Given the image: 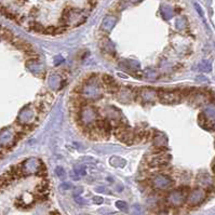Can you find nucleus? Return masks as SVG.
<instances>
[{
  "label": "nucleus",
  "instance_id": "f257e3e1",
  "mask_svg": "<svg viewBox=\"0 0 215 215\" xmlns=\"http://www.w3.org/2000/svg\"><path fill=\"white\" fill-rule=\"evenodd\" d=\"M103 80H104V82L106 83L107 87H109V85H113V83H115L113 79L111 78L110 76H108V75H105L104 77H103Z\"/></svg>",
  "mask_w": 215,
  "mask_h": 215
},
{
  "label": "nucleus",
  "instance_id": "f03ea898",
  "mask_svg": "<svg viewBox=\"0 0 215 215\" xmlns=\"http://www.w3.org/2000/svg\"><path fill=\"white\" fill-rule=\"evenodd\" d=\"M56 173H57V176L59 178H65L66 177V175H65V171L63 168H57L56 169Z\"/></svg>",
  "mask_w": 215,
  "mask_h": 215
},
{
  "label": "nucleus",
  "instance_id": "7ed1b4c3",
  "mask_svg": "<svg viewBox=\"0 0 215 215\" xmlns=\"http://www.w3.org/2000/svg\"><path fill=\"white\" fill-rule=\"evenodd\" d=\"M202 69H204V71H210L211 70V65L208 62H203L202 63Z\"/></svg>",
  "mask_w": 215,
  "mask_h": 215
}]
</instances>
